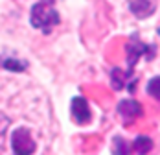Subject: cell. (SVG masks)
Returning <instances> with one entry per match:
<instances>
[{"instance_id": "obj_1", "label": "cell", "mask_w": 160, "mask_h": 155, "mask_svg": "<svg viewBox=\"0 0 160 155\" xmlns=\"http://www.w3.org/2000/svg\"><path fill=\"white\" fill-rule=\"evenodd\" d=\"M59 13L50 6L48 2H37L32 8V15H30V22L33 28L42 30L44 33H48L53 26L59 24Z\"/></svg>"}, {"instance_id": "obj_2", "label": "cell", "mask_w": 160, "mask_h": 155, "mask_svg": "<svg viewBox=\"0 0 160 155\" xmlns=\"http://www.w3.org/2000/svg\"><path fill=\"white\" fill-rule=\"evenodd\" d=\"M11 150L15 155H32L35 152V140L30 135V129L18 127L11 133Z\"/></svg>"}, {"instance_id": "obj_3", "label": "cell", "mask_w": 160, "mask_h": 155, "mask_svg": "<svg viewBox=\"0 0 160 155\" xmlns=\"http://www.w3.org/2000/svg\"><path fill=\"white\" fill-rule=\"evenodd\" d=\"M155 54V46H147L142 41H138V37H132L127 45V63H129V72H132V67L140 59V56H145L147 59H151Z\"/></svg>"}, {"instance_id": "obj_4", "label": "cell", "mask_w": 160, "mask_h": 155, "mask_svg": "<svg viewBox=\"0 0 160 155\" xmlns=\"http://www.w3.org/2000/svg\"><path fill=\"white\" fill-rule=\"evenodd\" d=\"M157 8V0H129V9L138 19L149 17Z\"/></svg>"}, {"instance_id": "obj_5", "label": "cell", "mask_w": 160, "mask_h": 155, "mask_svg": "<svg viewBox=\"0 0 160 155\" xmlns=\"http://www.w3.org/2000/svg\"><path fill=\"white\" fill-rule=\"evenodd\" d=\"M72 116L78 124H87L90 120V109L85 98H74L72 100Z\"/></svg>"}, {"instance_id": "obj_6", "label": "cell", "mask_w": 160, "mask_h": 155, "mask_svg": "<svg viewBox=\"0 0 160 155\" xmlns=\"http://www.w3.org/2000/svg\"><path fill=\"white\" fill-rule=\"evenodd\" d=\"M118 113H120V116H122L125 122H131V120H134L136 116L142 115V107H140V104L134 102V100H122L120 105H118Z\"/></svg>"}, {"instance_id": "obj_7", "label": "cell", "mask_w": 160, "mask_h": 155, "mask_svg": "<svg viewBox=\"0 0 160 155\" xmlns=\"http://www.w3.org/2000/svg\"><path fill=\"white\" fill-rule=\"evenodd\" d=\"M132 72H122L120 68H114L112 70V85H114V89H123V85H125V81H127V78H131Z\"/></svg>"}, {"instance_id": "obj_8", "label": "cell", "mask_w": 160, "mask_h": 155, "mask_svg": "<svg viewBox=\"0 0 160 155\" xmlns=\"http://www.w3.org/2000/svg\"><path fill=\"white\" fill-rule=\"evenodd\" d=\"M151 139L149 137H138V139L134 140V144H132V148H134V152L138 155H145L149 153V150H151Z\"/></svg>"}, {"instance_id": "obj_9", "label": "cell", "mask_w": 160, "mask_h": 155, "mask_svg": "<svg viewBox=\"0 0 160 155\" xmlns=\"http://www.w3.org/2000/svg\"><path fill=\"white\" fill-rule=\"evenodd\" d=\"M0 65L4 67V68H8V70H11V72H24V68L28 67V63L26 61H18V59H4V61H0Z\"/></svg>"}, {"instance_id": "obj_10", "label": "cell", "mask_w": 160, "mask_h": 155, "mask_svg": "<svg viewBox=\"0 0 160 155\" xmlns=\"http://www.w3.org/2000/svg\"><path fill=\"white\" fill-rule=\"evenodd\" d=\"M112 153L114 155H129L131 153V146L122 137H116L114 144H112Z\"/></svg>"}, {"instance_id": "obj_11", "label": "cell", "mask_w": 160, "mask_h": 155, "mask_svg": "<svg viewBox=\"0 0 160 155\" xmlns=\"http://www.w3.org/2000/svg\"><path fill=\"white\" fill-rule=\"evenodd\" d=\"M147 94L160 100V78H153L149 83H147Z\"/></svg>"}, {"instance_id": "obj_12", "label": "cell", "mask_w": 160, "mask_h": 155, "mask_svg": "<svg viewBox=\"0 0 160 155\" xmlns=\"http://www.w3.org/2000/svg\"><path fill=\"white\" fill-rule=\"evenodd\" d=\"M8 124H9V118H8L6 115H2V113H0V137L4 135V131H6Z\"/></svg>"}, {"instance_id": "obj_13", "label": "cell", "mask_w": 160, "mask_h": 155, "mask_svg": "<svg viewBox=\"0 0 160 155\" xmlns=\"http://www.w3.org/2000/svg\"><path fill=\"white\" fill-rule=\"evenodd\" d=\"M158 35H160V28H158Z\"/></svg>"}]
</instances>
